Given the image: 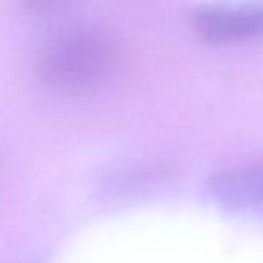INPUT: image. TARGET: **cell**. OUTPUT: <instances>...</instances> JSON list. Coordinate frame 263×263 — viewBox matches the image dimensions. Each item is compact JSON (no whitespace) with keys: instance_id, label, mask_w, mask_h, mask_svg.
I'll list each match as a JSON object with an SVG mask.
<instances>
[{"instance_id":"cell-1","label":"cell","mask_w":263,"mask_h":263,"mask_svg":"<svg viewBox=\"0 0 263 263\" xmlns=\"http://www.w3.org/2000/svg\"><path fill=\"white\" fill-rule=\"evenodd\" d=\"M113 37L93 25H78L56 34L37 58V74L56 88L82 90L108 78L118 61Z\"/></svg>"},{"instance_id":"cell-2","label":"cell","mask_w":263,"mask_h":263,"mask_svg":"<svg viewBox=\"0 0 263 263\" xmlns=\"http://www.w3.org/2000/svg\"><path fill=\"white\" fill-rule=\"evenodd\" d=\"M192 25L211 45H232L263 39V0L211 4L195 10Z\"/></svg>"},{"instance_id":"cell-3","label":"cell","mask_w":263,"mask_h":263,"mask_svg":"<svg viewBox=\"0 0 263 263\" xmlns=\"http://www.w3.org/2000/svg\"><path fill=\"white\" fill-rule=\"evenodd\" d=\"M206 187L215 201L229 208L263 206V166L220 172Z\"/></svg>"},{"instance_id":"cell-4","label":"cell","mask_w":263,"mask_h":263,"mask_svg":"<svg viewBox=\"0 0 263 263\" xmlns=\"http://www.w3.org/2000/svg\"><path fill=\"white\" fill-rule=\"evenodd\" d=\"M71 0H22V7L36 17H48L65 8Z\"/></svg>"}]
</instances>
